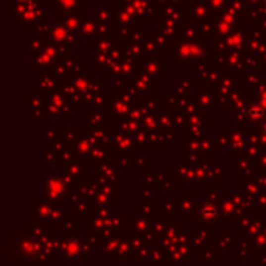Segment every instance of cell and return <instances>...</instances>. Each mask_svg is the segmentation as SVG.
<instances>
[{
  "label": "cell",
  "mask_w": 266,
  "mask_h": 266,
  "mask_svg": "<svg viewBox=\"0 0 266 266\" xmlns=\"http://www.w3.org/2000/svg\"><path fill=\"white\" fill-rule=\"evenodd\" d=\"M198 213H199V218H201L203 221H207V223H210V221L218 219V216H219V207L215 203L207 201V203H204L201 207H199Z\"/></svg>",
  "instance_id": "6da1fadb"
},
{
  "label": "cell",
  "mask_w": 266,
  "mask_h": 266,
  "mask_svg": "<svg viewBox=\"0 0 266 266\" xmlns=\"http://www.w3.org/2000/svg\"><path fill=\"white\" fill-rule=\"evenodd\" d=\"M64 252H65V256H67V257L76 259V257H80L81 254H83V246H81V243L76 240V238H70L64 245Z\"/></svg>",
  "instance_id": "7a4b0ae2"
},
{
  "label": "cell",
  "mask_w": 266,
  "mask_h": 266,
  "mask_svg": "<svg viewBox=\"0 0 266 266\" xmlns=\"http://www.w3.org/2000/svg\"><path fill=\"white\" fill-rule=\"evenodd\" d=\"M50 36L54 42H65L70 38V31H69L67 27H64V25H56V27L52 28Z\"/></svg>",
  "instance_id": "3957f363"
},
{
  "label": "cell",
  "mask_w": 266,
  "mask_h": 266,
  "mask_svg": "<svg viewBox=\"0 0 266 266\" xmlns=\"http://www.w3.org/2000/svg\"><path fill=\"white\" fill-rule=\"evenodd\" d=\"M248 117L254 121H260L266 117V110L259 106V105H252L249 109H248Z\"/></svg>",
  "instance_id": "277c9868"
},
{
  "label": "cell",
  "mask_w": 266,
  "mask_h": 266,
  "mask_svg": "<svg viewBox=\"0 0 266 266\" xmlns=\"http://www.w3.org/2000/svg\"><path fill=\"white\" fill-rule=\"evenodd\" d=\"M263 132H265V134H266V123L263 125Z\"/></svg>",
  "instance_id": "5b68a950"
}]
</instances>
